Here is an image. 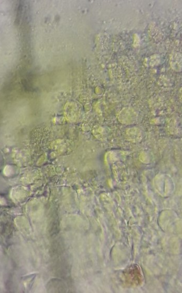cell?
<instances>
[{
  "instance_id": "cell-1",
  "label": "cell",
  "mask_w": 182,
  "mask_h": 293,
  "mask_svg": "<svg viewBox=\"0 0 182 293\" xmlns=\"http://www.w3.org/2000/svg\"><path fill=\"white\" fill-rule=\"evenodd\" d=\"M5 161V157L3 153L1 150H0V171H1L4 168Z\"/></svg>"
}]
</instances>
